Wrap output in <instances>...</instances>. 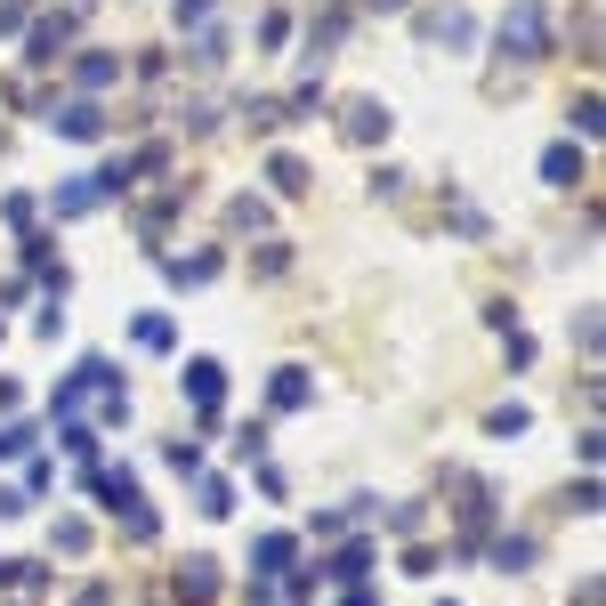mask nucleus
I'll return each instance as SVG.
<instances>
[{
  "mask_svg": "<svg viewBox=\"0 0 606 606\" xmlns=\"http://www.w3.org/2000/svg\"><path fill=\"white\" fill-rule=\"evenodd\" d=\"M501 49H510V57H550V25H541L534 0H517V9L501 16Z\"/></svg>",
  "mask_w": 606,
  "mask_h": 606,
  "instance_id": "f257e3e1",
  "label": "nucleus"
},
{
  "mask_svg": "<svg viewBox=\"0 0 606 606\" xmlns=\"http://www.w3.org/2000/svg\"><path fill=\"white\" fill-rule=\"evenodd\" d=\"M186 396H195V412H202V421H219V396H226L219 357H195V364H186Z\"/></svg>",
  "mask_w": 606,
  "mask_h": 606,
  "instance_id": "f03ea898",
  "label": "nucleus"
},
{
  "mask_svg": "<svg viewBox=\"0 0 606 606\" xmlns=\"http://www.w3.org/2000/svg\"><path fill=\"white\" fill-rule=\"evenodd\" d=\"M49 130H57V138H106V106H90V97L49 106Z\"/></svg>",
  "mask_w": 606,
  "mask_h": 606,
  "instance_id": "7ed1b4c3",
  "label": "nucleus"
},
{
  "mask_svg": "<svg viewBox=\"0 0 606 606\" xmlns=\"http://www.w3.org/2000/svg\"><path fill=\"white\" fill-rule=\"evenodd\" d=\"M66 40H73V16H40L33 40H25V57H33V66H57V57H66Z\"/></svg>",
  "mask_w": 606,
  "mask_h": 606,
  "instance_id": "20e7f679",
  "label": "nucleus"
},
{
  "mask_svg": "<svg viewBox=\"0 0 606 606\" xmlns=\"http://www.w3.org/2000/svg\"><path fill=\"white\" fill-rule=\"evenodd\" d=\"M340 130L357 138V145H372V138H388V106H381V97H357V106L340 114Z\"/></svg>",
  "mask_w": 606,
  "mask_h": 606,
  "instance_id": "39448f33",
  "label": "nucleus"
},
{
  "mask_svg": "<svg viewBox=\"0 0 606 606\" xmlns=\"http://www.w3.org/2000/svg\"><path fill=\"white\" fill-rule=\"evenodd\" d=\"M97 202H106L97 171H90V178H73V186H57V219H81V211H97Z\"/></svg>",
  "mask_w": 606,
  "mask_h": 606,
  "instance_id": "423d86ee",
  "label": "nucleus"
},
{
  "mask_svg": "<svg viewBox=\"0 0 606 606\" xmlns=\"http://www.w3.org/2000/svg\"><path fill=\"white\" fill-rule=\"evenodd\" d=\"M541 178H550V186H574V178H591L582 145H550V154H541Z\"/></svg>",
  "mask_w": 606,
  "mask_h": 606,
  "instance_id": "0eeeda50",
  "label": "nucleus"
},
{
  "mask_svg": "<svg viewBox=\"0 0 606 606\" xmlns=\"http://www.w3.org/2000/svg\"><path fill=\"white\" fill-rule=\"evenodd\" d=\"M97 501H106L114 517H130V510H138V477H130V469H106V477H97Z\"/></svg>",
  "mask_w": 606,
  "mask_h": 606,
  "instance_id": "6e6552de",
  "label": "nucleus"
},
{
  "mask_svg": "<svg viewBox=\"0 0 606 606\" xmlns=\"http://www.w3.org/2000/svg\"><path fill=\"white\" fill-rule=\"evenodd\" d=\"M283 567H291V534H267L259 550H250V574H259V582H283Z\"/></svg>",
  "mask_w": 606,
  "mask_h": 606,
  "instance_id": "1a4fd4ad",
  "label": "nucleus"
},
{
  "mask_svg": "<svg viewBox=\"0 0 606 606\" xmlns=\"http://www.w3.org/2000/svg\"><path fill=\"white\" fill-rule=\"evenodd\" d=\"M267 396H276V412H300V405H307L316 388H307V372H300V364H283V372H276V388H267Z\"/></svg>",
  "mask_w": 606,
  "mask_h": 606,
  "instance_id": "9d476101",
  "label": "nucleus"
},
{
  "mask_svg": "<svg viewBox=\"0 0 606 606\" xmlns=\"http://www.w3.org/2000/svg\"><path fill=\"white\" fill-rule=\"evenodd\" d=\"M219 591V574H211V558H186V574H178V598L186 606H202V598H211Z\"/></svg>",
  "mask_w": 606,
  "mask_h": 606,
  "instance_id": "9b49d317",
  "label": "nucleus"
},
{
  "mask_svg": "<svg viewBox=\"0 0 606 606\" xmlns=\"http://www.w3.org/2000/svg\"><path fill=\"white\" fill-rule=\"evenodd\" d=\"M267 178H276V195H307V162L300 154H276V162H267Z\"/></svg>",
  "mask_w": 606,
  "mask_h": 606,
  "instance_id": "f8f14e48",
  "label": "nucleus"
},
{
  "mask_svg": "<svg viewBox=\"0 0 606 606\" xmlns=\"http://www.w3.org/2000/svg\"><path fill=\"white\" fill-rule=\"evenodd\" d=\"M493 567H501V574L534 567V541H526V534H501V541H493Z\"/></svg>",
  "mask_w": 606,
  "mask_h": 606,
  "instance_id": "ddd939ff",
  "label": "nucleus"
},
{
  "mask_svg": "<svg viewBox=\"0 0 606 606\" xmlns=\"http://www.w3.org/2000/svg\"><path fill=\"white\" fill-rule=\"evenodd\" d=\"M195 510H202V517H226V510H235V486H226V477H202Z\"/></svg>",
  "mask_w": 606,
  "mask_h": 606,
  "instance_id": "4468645a",
  "label": "nucleus"
},
{
  "mask_svg": "<svg viewBox=\"0 0 606 606\" xmlns=\"http://www.w3.org/2000/svg\"><path fill=\"white\" fill-rule=\"evenodd\" d=\"M81 90H106V81H121V57H81Z\"/></svg>",
  "mask_w": 606,
  "mask_h": 606,
  "instance_id": "2eb2a0df",
  "label": "nucleus"
},
{
  "mask_svg": "<svg viewBox=\"0 0 606 606\" xmlns=\"http://www.w3.org/2000/svg\"><path fill=\"white\" fill-rule=\"evenodd\" d=\"M324 106V90H316V81H300V90H291L283 97V121H307V114H316Z\"/></svg>",
  "mask_w": 606,
  "mask_h": 606,
  "instance_id": "dca6fc26",
  "label": "nucleus"
},
{
  "mask_svg": "<svg viewBox=\"0 0 606 606\" xmlns=\"http://www.w3.org/2000/svg\"><path fill=\"white\" fill-rule=\"evenodd\" d=\"M219 276V259L202 250V259H171V283H211Z\"/></svg>",
  "mask_w": 606,
  "mask_h": 606,
  "instance_id": "f3484780",
  "label": "nucleus"
},
{
  "mask_svg": "<svg viewBox=\"0 0 606 606\" xmlns=\"http://www.w3.org/2000/svg\"><path fill=\"white\" fill-rule=\"evenodd\" d=\"M226 219H235L243 235H259V226H267V202H259V195H243V202H235V211H226Z\"/></svg>",
  "mask_w": 606,
  "mask_h": 606,
  "instance_id": "a211bd4d",
  "label": "nucleus"
},
{
  "mask_svg": "<svg viewBox=\"0 0 606 606\" xmlns=\"http://www.w3.org/2000/svg\"><path fill=\"white\" fill-rule=\"evenodd\" d=\"M16 453H33V429H25V421L0 429V462H16Z\"/></svg>",
  "mask_w": 606,
  "mask_h": 606,
  "instance_id": "6ab92c4d",
  "label": "nucleus"
},
{
  "mask_svg": "<svg viewBox=\"0 0 606 606\" xmlns=\"http://www.w3.org/2000/svg\"><path fill=\"white\" fill-rule=\"evenodd\" d=\"M219 57H226V33H219V25H202V40H195V66H219Z\"/></svg>",
  "mask_w": 606,
  "mask_h": 606,
  "instance_id": "aec40b11",
  "label": "nucleus"
},
{
  "mask_svg": "<svg viewBox=\"0 0 606 606\" xmlns=\"http://www.w3.org/2000/svg\"><path fill=\"white\" fill-rule=\"evenodd\" d=\"M526 421H534V412H526V405H501V412H493V421H486V429H493V436H517V429H526Z\"/></svg>",
  "mask_w": 606,
  "mask_h": 606,
  "instance_id": "412c9836",
  "label": "nucleus"
},
{
  "mask_svg": "<svg viewBox=\"0 0 606 606\" xmlns=\"http://www.w3.org/2000/svg\"><path fill=\"white\" fill-rule=\"evenodd\" d=\"M57 550H90V526H81V517H57Z\"/></svg>",
  "mask_w": 606,
  "mask_h": 606,
  "instance_id": "4be33fe9",
  "label": "nucleus"
},
{
  "mask_svg": "<svg viewBox=\"0 0 606 606\" xmlns=\"http://www.w3.org/2000/svg\"><path fill=\"white\" fill-rule=\"evenodd\" d=\"M331 574H340V582H357V574H364V541H348V550L331 558Z\"/></svg>",
  "mask_w": 606,
  "mask_h": 606,
  "instance_id": "5701e85b",
  "label": "nucleus"
},
{
  "mask_svg": "<svg viewBox=\"0 0 606 606\" xmlns=\"http://www.w3.org/2000/svg\"><path fill=\"white\" fill-rule=\"evenodd\" d=\"M138 348H171V324H162V316H138Z\"/></svg>",
  "mask_w": 606,
  "mask_h": 606,
  "instance_id": "b1692460",
  "label": "nucleus"
},
{
  "mask_svg": "<svg viewBox=\"0 0 606 606\" xmlns=\"http://www.w3.org/2000/svg\"><path fill=\"white\" fill-rule=\"evenodd\" d=\"M178 25H211V0H178Z\"/></svg>",
  "mask_w": 606,
  "mask_h": 606,
  "instance_id": "393cba45",
  "label": "nucleus"
},
{
  "mask_svg": "<svg viewBox=\"0 0 606 606\" xmlns=\"http://www.w3.org/2000/svg\"><path fill=\"white\" fill-rule=\"evenodd\" d=\"M340 606H381V598H372V591H357V598H340Z\"/></svg>",
  "mask_w": 606,
  "mask_h": 606,
  "instance_id": "a878e982",
  "label": "nucleus"
},
{
  "mask_svg": "<svg viewBox=\"0 0 606 606\" xmlns=\"http://www.w3.org/2000/svg\"><path fill=\"white\" fill-rule=\"evenodd\" d=\"M445 606H453V598H445Z\"/></svg>",
  "mask_w": 606,
  "mask_h": 606,
  "instance_id": "bb28decb",
  "label": "nucleus"
}]
</instances>
